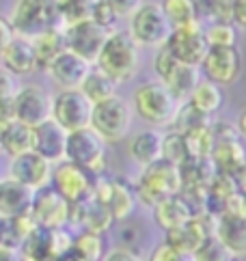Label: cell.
<instances>
[{
  "mask_svg": "<svg viewBox=\"0 0 246 261\" xmlns=\"http://www.w3.org/2000/svg\"><path fill=\"white\" fill-rule=\"evenodd\" d=\"M182 104L184 101H179L160 80H147L132 93V110L156 129L173 127Z\"/></svg>",
  "mask_w": 246,
  "mask_h": 261,
  "instance_id": "6da1fadb",
  "label": "cell"
},
{
  "mask_svg": "<svg viewBox=\"0 0 246 261\" xmlns=\"http://www.w3.org/2000/svg\"><path fill=\"white\" fill-rule=\"evenodd\" d=\"M93 65L117 85H126L140 71V48L128 31H112Z\"/></svg>",
  "mask_w": 246,
  "mask_h": 261,
  "instance_id": "7a4b0ae2",
  "label": "cell"
},
{
  "mask_svg": "<svg viewBox=\"0 0 246 261\" xmlns=\"http://www.w3.org/2000/svg\"><path fill=\"white\" fill-rule=\"evenodd\" d=\"M9 22L13 33L26 39H35L48 31L65 29L56 0H15Z\"/></svg>",
  "mask_w": 246,
  "mask_h": 261,
  "instance_id": "3957f363",
  "label": "cell"
},
{
  "mask_svg": "<svg viewBox=\"0 0 246 261\" xmlns=\"http://www.w3.org/2000/svg\"><path fill=\"white\" fill-rule=\"evenodd\" d=\"M132 190H134V197L138 203H143L145 207L154 210L162 199L179 194V190H182L179 166L164 160V158L145 166Z\"/></svg>",
  "mask_w": 246,
  "mask_h": 261,
  "instance_id": "277c9868",
  "label": "cell"
},
{
  "mask_svg": "<svg viewBox=\"0 0 246 261\" xmlns=\"http://www.w3.org/2000/svg\"><path fill=\"white\" fill-rule=\"evenodd\" d=\"M132 115H134V110L128 104V99H123L117 93L100 104H93L89 127L95 129L106 143H121L130 134Z\"/></svg>",
  "mask_w": 246,
  "mask_h": 261,
  "instance_id": "5b68a950",
  "label": "cell"
},
{
  "mask_svg": "<svg viewBox=\"0 0 246 261\" xmlns=\"http://www.w3.org/2000/svg\"><path fill=\"white\" fill-rule=\"evenodd\" d=\"M171 31L173 26L168 24L160 3H143L128 20V35L138 48H162Z\"/></svg>",
  "mask_w": 246,
  "mask_h": 261,
  "instance_id": "8992f818",
  "label": "cell"
},
{
  "mask_svg": "<svg viewBox=\"0 0 246 261\" xmlns=\"http://www.w3.org/2000/svg\"><path fill=\"white\" fill-rule=\"evenodd\" d=\"M106 141L91 127H82L67 134L65 160L82 166L84 171L100 177L106 169Z\"/></svg>",
  "mask_w": 246,
  "mask_h": 261,
  "instance_id": "52a82bcc",
  "label": "cell"
},
{
  "mask_svg": "<svg viewBox=\"0 0 246 261\" xmlns=\"http://www.w3.org/2000/svg\"><path fill=\"white\" fill-rule=\"evenodd\" d=\"M93 115V104L80 89H61L52 95V117L67 132L89 127Z\"/></svg>",
  "mask_w": 246,
  "mask_h": 261,
  "instance_id": "ba28073f",
  "label": "cell"
},
{
  "mask_svg": "<svg viewBox=\"0 0 246 261\" xmlns=\"http://www.w3.org/2000/svg\"><path fill=\"white\" fill-rule=\"evenodd\" d=\"M201 73L205 80L216 82L218 87L235 85L242 76L244 59L238 45H227V48H210L201 63Z\"/></svg>",
  "mask_w": 246,
  "mask_h": 261,
  "instance_id": "9c48e42d",
  "label": "cell"
},
{
  "mask_svg": "<svg viewBox=\"0 0 246 261\" xmlns=\"http://www.w3.org/2000/svg\"><path fill=\"white\" fill-rule=\"evenodd\" d=\"M164 48L173 54V57L184 63V65H192V67H201V63L205 59L210 43L205 39L203 26L201 22L190 24V26H179L173 29L168 39L164 43Z\"/></svg>",
  "mask_w": 246,
  "mask_h": 261,
  "instance_id": "30bf717a",
  "label": "cell"
},
{
  "mask_svg": "<svg viewBox=\"0 0 246 261\" xmlns=\"http://www.w3.org/2000/svg\"><path fill=\"white\" fill-rule=\"evenodd\" d=\"M95 179L97 177L91 175L89 171H84L82 166L63 160L59 164H54L50 186L61 194L65 201L73 205V203H80L87 197H91Z\"/></svg>",
  "mask_w": 246,
  "mask_h": 261,
  "instance_id": "8fae6325",
  "label": "cell"
},
{
  "mask_svg": "<svg viewBox=\"0 0 246 261\" xmlns=\"http://www.w3.org/2000/svg\"><path fill=\"white\" fill-rule=\"evenodd\" d=\"M52 117V93L41 85L17 87L13 97V119L26 125H39Z\"/></svg>",
  "mask_w": 246,
  "mask_h": 261,
  "instance_id": "7c38bea8",
  "label": "cell"
},
{
  "mask_svg": "<svg viewBox=\"0 0 246 261\" xmlns=\"http://www.w3.org/2000/svg\"><path fill=\"white\" fill-rule=\"evenodd\" d=\"M31 218L41 229H63L71 216V203H67L52 186L37 190L33 194Z\"/></svg>",
  "mask_w": 246,
  "mask_h": 261,
  "instance_id": "4fadbf2b",
  "label": "cell"
},
{
  "mask_svg": "<svg viewBox=\"0 0 246 261\" xmlns=\"http://www.w3.org/2000/svg\"><path fill=\"white\" fill-rule=\"evenodd\" d=\"M52 169L54 164L48 162L45 158H41L35 151H26L11 158L9 162V179H13L17 184L26 186L28 190H41L45 186H50L52 181Z\"/></svg>",
  "mask_w": 246,
  "mask_h": 261,
  "instance_id": "5bb4252c",
  "label": "cell"
},
{
  "mask_svg": "<svg viewBox=\"0 0 246 261\" xmlns=\"http://www.w3.org/2000/svg\"><path fill=\"white\" fill-rule=\"evenodd\" d=\"M63 35H65V45H67V50L78 54V57H82L84 61H89L93 65L110 33L104 31L102 26H97L93 20H84L78 24L65 26Z\"/></svg>",
  "mask_w": 246,
  "mask_h": 261,
  "instance_id": "9a60e30c",
  "label": "cell"
},
{
  "mask_svg": "<svg viewBox=\"0 0 246 261\" xmlns=\"http://www.w3.org/2000/svg\"><path fill=\"white\" fill-rule=\"evenodd\" d=\"M93 197L108 210L112 220L128 218L136 203L134 190L128 184L117 179H100V177L95 179V186H93Z\"/></svg>",
  "mask_w": 246,
  "mask_h": 261,
  "instance_id": "2e32d148",
  "label": "cell"
},
{
  "mask_svg": "<svg viewBox=\"0 0 246 261\" xmlns=\"http://www.w3.org/2000/svg\"><path fill=\"white\" fill-rule=\"evenodd\" d=\"M67 134V129H63L54 119L43 121V123L33 127V151L52 164H59L65 160Z\"/></svg>",
  "mask_w": 246,
  "mask_h": 261,
  "instance_id": "e0dca14e",
  "label": "cell"
},
{
  "mask_svg": "<svg viewBox=\"0 0 246 261\" xmlns=\"http://www.w3.org/2000/svg\"><path fill=\"white\" fill-rule=\"evenodd\" d=\"M91 67L93 65L89 61H84L78 54L65 50L50 63V67L45 71H48V76L61 89H80V85L84 82V78H87Z\"/></svg>",
  "mask_w": 246,
  "mask_h": 261,
  "instance_id": "ac0fdd59",
  "label": "cell"
},
{
  "mask_svg": "<svg viewBox=\"0 0 246 261\" xmlns=\"http://www.w3.org/2000/svg\"><path fill=\"white\" fill-rule=\"evenodd\" d=\"M214 238L233 255L240 259L246 255V216L244 214H229L214 216Z\"/></svg>",
  "mask_w": 246,
  "mask_h": 261,
  "instance_id": "d6986e66",
  "label": "cell"
},
{
  "mask_svg": "<svg viewBox=\"0 0 246 261\" xmlns=\"http://www.w3.org/2000/svg\"><path fill=\"white\" fill-rule=\"evenodd\" d=\"M0 65H3V69L7 73H11V76H31L33 71H37L33 39L13 35V39L0 52Z\"/></svg>",
  "mask_w": 246,
  "mask_h": 261,
  "instance_id": "ffe728a7",
  "label": "cell"
},
{
  "mask_svg": "<svg viewBox=\"0 0 246 261\" xmlns=\"http://www.w3.org/2000/svg\"><path fill=\"white\" fill-rule=\"evenodd\" d=\"M162 143H164V134L160 129L156 127L143 129V132L134 134L128 141V155L132 158L134 164L145 169V166L162 160Z\"/></svg>",
  "mask_w": 246,
  "mask_h": 261,
  "instance_id": "44dd1931",
  "label": "cell"
},
{
  "mask_svg": "<svg viewBox=\"0 0 246 261\" xmlns=\"http://www.w3.org/2000/svg\"><path fill=\"white\" fill-rule=\"evenodd\" d=\"M33 194H35L33 190L9 179V177L3 179L0 181V216L5 218L26 216L33 205Z\"/></svg>",
  "mask_w": 246,
  "mask_h": 261,
  "instance_id": "7402d4cb",
  "label": "cell"
},
{
  "mask_svg": "<svg viewBox=\"0 0 246 261\" xmlns=\"http://www.w3.org/2000/svg\"><path fill=\"white\" fill-rule=\"evenodd\" d=\"M154 220L160 229L164 231H173L177 227H184L188 220H190L194 214L192 210L186 205V201L179 197V194H173V197L162 199L154 210Z\"/></svg>",
  "mask_w": 246,
  "mask_h": 261,
  "instance_id": "603a6c76",
  "label": "cell"
},
{
  "mask_svg": "<svg viewBox=\"0 0 246 261\" xmlns=\"http://www.w3.org/2000/svg\"><path fill=\"white\" fill-rule=\"evenodd\" d=\"M0 145H3V153L9 158L33 151V127L17 119L5 121L0 125Z\"/></svg>",
  "mask_w": 246,
  "mask_h": 261,
  "instance_id": "cb8c5ba5",
  "label": "cell"
},
{
  "mask_svg": "<svg viewBox=\"0 0 246 261\" xmlns=\"http://www.w3.org/2000/svg\"><path fill=\"white\" fill-rule=\"evenodd\" d=\"M179 175H182V188H210L214 177L218 175L212 158H188L179 164Z\"/></svg>",
  "mask_w": 246,
  "mask_h": 261,
  "instance_id": "d4e9b609",
  "label": "cell"
},
{
  "mask_svg": "<svg viewBox=\"0 0 246 261\" xmlns=\"http://www.w3.org/2000/svg\"><path fill=\"white\" fill-rule=\"evenodd\" d=\"M186 101L194 110H199L201 115L212 119V115L218 113V110L223 108V104H225V93H223V87H218L216 82H210V80L201 78L199 80V85L194 87V91L190 93V97H188Z\"/></svg>",
  "mask_w": 246,
  "mask_h": 261,
  "instance_id": "484cf974",
  "label": "cell"
},
{
  "mask_svg": "<svg viewBox=\"0 0 246 261\" xmlns=\"http://www.w3.org/2000/svg\"><path fill=\"white\" fill-rule=\"evenodd\" d=\"M201 80V69L192 67V65H184V63H175V67L166 73V78L162 80V85L173 93L179 101H186L190 97V93Z\"/></svg>",
  "mask_w": 246,
  "mask_h": 261,
  "instance_id": "4316f807",
  "label": "cell"
},
{
  "mask_svg": "<svg viewBox=\"0 0 246 261\" xmlns=\"http://www.w3.org/2000/svg\"><path fill=\"white\" fill-rule=\"evenodd\" d=\"M210 158L216 166V171L229 177L246 164V151L240 143V138H235V141H218L214 145V151Z\"/></svg>",
  "mask_w": 246,
  "mask_h": 261,
  "instance_id": "83f0119b",
  "label": "cell"
},
{
  "mask_svg": "<svg viewBox=\"0 0 246 261\" xmlns=\"http://www.w3.org/2000/svg\"><path fill=\"white\" fill-rule=\"evenodd\" d=\"M33 50H35V59H37V69H48L50 63L59 57L61 52L67 50L63 29L48 31V33H43L39 37H35L33 39Z\"/></svg>",
  "mask_w": 246,
  "mask_h": 261,
  "instance_id": "f1b7e54d",
  "label": "cell"
},
{
  "mask_svg": "<svg viewBox=\"0 0 246 261\" xmlns=\"http://www.w3.org/2000/svg\"><path fill=\"white\" fill-rule=\"evenodd\" d=\"M117 87L119 85L115 80L108 78L102 69H97L95 65H93L91 71L87 73V78H84V82L80 85V91L87 95V99L91 104H100V101L117 95Z\"/></svg>",
  "mask_w": 246,
  "mask_h": 261,
  "instance_id": "f546056e",
  "label": "cell"
},
{
  "mask_svg": "<svg viewBox=\"0 0 246 261\" xmlns=\"http://www.w3.org/2000/svg\"><path fill=\"white\" fill-rule=\"evenodd\" d=\"M160 7H162L166 20L173 29L201 22V17H199V0H162Z\"/></svg>",
  "mask_w": 246,
  "mask_h": 261,
  "instance_id": "4dcf8cb0",
  "label": "cell"
},
{
  "mask_svg": "<svg viewBox=\"0 0 246 261\" xmlns=\"http://www.w3.org/2000/svg\"><path fill=\"white\" fill-rule=\"evenodd\" d=\"M71 253L82 261H102L106 257V244H104L102 233L82 229L78 236L73 238Z\"/></svg>",
  "mask_w": 246,
  "mask_h": 261,
  "instance_id": "1f68e13d",
  "label": "cell"
},
{
  "mask_svg": "<svg viewBox=\"0 0 246 261\" xmlns=\"http://www.w3.org/2000/svg\"><path fill=\"white\" fill-rule=\"evenodd\" d=\"M56 5H59L63 26H71L84 20H91L97 0H56Z\"/></svg>",
  "mask_w": 246,
  "mask_h": 261,
  "instance_id": "d6a6232c",
  "label": "cell"
},
{
  "mask_svg": "<svg viewBox=\"0 0 246 261\" xmlns=\"http://www.w3.org/2000/svg\"><path fill=\"white\" fill-rule=\"evenodd\" d=\"M186 138V145H188V151H190V158H210L214 151V145H216V138L212 132V121L207 125H201L192 129V132L184 134Z\"/></svg>",
  "mask_w": 246,
  "mask_h": 261,
  "instance_id": "836d02e7",
  "label": "cell"
},
{
  "mask_svg": "<svg viewBox=\"0 0 246 261\" xmlns=\"http://www.w3.org/2000/svg\"><path fill=\"white\" fill-rule=\"evenodd\" d=\"M203 33L210 48H227V45L238 43V29L233 22H210Z\"/></svg>",
  "mask_w": 246,
  "mask_h": 261,
  "instance_id": "e575fe53",
  "label": "cell"
},
{
  "mask_svg": "<svg viewBox=\"0 0 246 261\" xmlns=\"http://www.w3.org/2000/svg\"><path fill=\"white\" fill-rule=\"evenodd\" d=\"M162 158L173 164H182L190 158V151H188V145H186V138L184 134L175 132L171 129L168 134H164V143H162Z\"/></svg>",
  "mask_w": 246,
  "mask_h": 261,
  "instance_id": "d590c367",
  "label": "cell"
},
{
  "mask_svg": "<svg viewBox=\"0 0 246 261\" xmlns=\"http://www.w3.org/2000/svg\"><path fill=\"white\" fill-rule=\"evenodd\" d=\"M207 123H210V117L201 115L199 110H194L190 104H188V101H184L182 108H179V113H177L173 129L179 132V134H188V132H192V129L201 127V125H207Z\"/></svg>",
  "mask_w": 246,
  "mask_h": 261,
  "instance_id": "8d00e7d4",
  "label": "cell"
},
{
  "mask_svg": "<svg viewBox=\"0 0 246 261\" xmlns=\"http://www.w3.org/2000/svg\"><path fill=\"white\" fill-rule=\"evenodd\" d=\"M15 82L13 76L5 69L0 71V123L13 119V97H15Z\"/></svg>",
  "mask_w": 246,
  "mask_h": 261,
  "instance_id": "74e56055",
  "label": "cell"
},
{
  "mask_svg": "<svg viewBox=\"0 0 246 261\" xmlns=\"http://www.w3.org/2000/svg\"><path fill=\"white\" fill-rule=\"evenodd\" d=\"M196 261H233V255L227 250L214 236L207 238L194 253Z\"/></svg>",
  "mask_w": 246,
  "mask_h": 261,
  "instance_id": "f35d334b",
  "label": "cell"
},
{
  "mask_svg": "<svg viewBox=\"0 0 246 261\" xmlns=\"http://www.w3.org/2000/svg\"><path fill=\"white\" fill-rule=\"evenodd\" d=\"M91 20L95 22L97 26H102L104 31H117V24L121 20V15L115 11V7H112L108 0H97V5L95 9H93V15H91Z\"/></svg>",
  "mask_w": 246,
  "mask_h": 261,
  "instance_id": "ab89813d",
  "label": "cell"
},
{
  "mask_svg": "<svg viewBox=\"0 0 246 261\" xmlns=\"http://www.w3.org/2000/svg\"><path fill=\"white\" fill-rule=\"evenodd\" d=\"M147 261H196L192 253H186V250H179L166 242H160V244L149 253Z\"/></svg>",
  "mask_w": 246,
  "mask_h": 261,
  "instance_id": "60d3db41",
  "label": "cell"
},
{
  "mask_svg": "<svg viewBox=\"0 0 246 261\" xmlns=\"http://www.w3.org/2000/svg\"><path fill=\"white\" fill-rule=\"evenodd\" d=\"M102 261H145V259L136 255L132 248H115V250H108Z\"/></svg>",
  "mask_w": 246,
  "mask_h": 261,
  "instance_id": "b9f144b4",
  "label": "cell"
},
{
  "mask_svg": "<svg viewBox=\"0 0 246 261\" xmlns=\"http://www.w3.org/2000/svg\"><path fill=\"white\" fill-rule=\"evenodd\" d=\"M108 3L115 7V11L121 17H130L140 5H143V0H108Z\"/></svg>",
  "mask_w": 246,
  "mask_h": 261,
  "instance_id": "7bdbcfd3",
  "label": "cell"
},
{
  "mask_svg": "<svg viewBox=\"0 0 246 261\" xmlns=\"http://www.w3.org/2000/svg\"><path fill=\"white\" fill-rule=\"evenodd\" d=\"M231 20H233V24H235V29L246 31V0H233Z\"/></svg>",
  "mask_w": 246,
  "mask_h": 261,
  "instance_id": "ee69618b",
  "label": "cell"
},
{
  "mask_svg": "<svg viewBox=\"0 0 246 261\" xmlns=\"http://www.w3.org/2000/svg\"><path fill=\"white\" fill-rule=\"evenodd\" d=\"M13 29H11V22H9V17H3L0 15V52L7 48V43L13 39Z\"/></svg>",
  "mask_w": 246,
  "mask_h": 261,
  "instance_id": "f6af8a7d",
  "label": "cell"
},
{
  "mask_svg": "<svg viewBox=\"0 0 246 261\" xmlns=\"http://www.w3.org/2000/svg\"><path fill=\"white\" fill-rule=\"evenodd\" d=\"M235 129H238V134L240 138H244L246 141V106L240 110V115H238V121H235Z\"/></svg>",
  "mask_w": 246,
  "mask_h": 261,
  "instance_id": "bcb514c9",
  "label": "cell"
},
{
  "mask_svg": "<svg viewBox=\"0 0 246 261\" xmlns=\"http://www.w3.org/2000/svg\"><path fill=\"white\" fill-rule=\"evenodd\" d=\"M244 216H246V194H244Z\"/></svg>",
  "mask_w": 246,
  "mask_h": 261,
  "instance_id": "7dc6e473",
  "label": "cell"
},
{
  "mask_svg": "<svg viewBox=\"0 0 246 261\" xmlns=\"http://www.w3.org/2000/svg\"><path fill=\"white\" fill-rule=\"evenodd\" d=\"M0 125H3V123H0ZM0 153H3V145H0Z\"/></svg>",
  "mask_w": 246,
  "mask_h": 261,
  "instance_id": "c3c4849f",
  "label": "cell"
},
{
  "mask_svg": "<svg viewBox=\"0 0 246 261\" xmlns=\"http://www.w3.org/2000/svg\"><path fill=\"white\" fill-rule=\"evenodd\" d=\"M0 71H3V65H0Z\"/></svg>",
  "mask_w": 246,
  "mask_h": 261,
  "instance_id": "681fc988",
  "label": "cell"
}]
</instances>
